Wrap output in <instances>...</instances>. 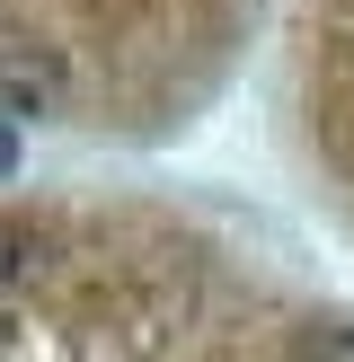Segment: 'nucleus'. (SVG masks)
I'll use <instances>...</instances> for the list:
<instances>
[{"label": "nucleus", "mask_w": 354, "mask_h": 362, "mask_svg": "<svg viewBox=\"0 0 354 362\" xmlns=\"http://www.w3.org/2000/svg\"><path fill=\"white\" fill-rule=\"evenodd\" d=\"M292 362H354V327H310Z\"/></svg>", "instance_id": "f257e3e1"}, {"label": "nucleus", "mask_w": 354, "mask_h": 362, "mask_svg": "<svg viewBox=\"0 0 354 362\" xmlns=\"http://www.w3.org/2000/svg\"><path fill=\"white\" fill-rule=\"evenodd\" d=\"M0 177H18V124L0 115Z\"/></svg>", "instance_id": "f03ea898"}]
</instances>
